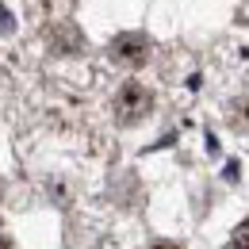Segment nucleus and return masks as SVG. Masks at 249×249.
<instances>
[{
	"label": "nucleus",
	"mask_w": 249,
	"mask_h": 249,
	"mask_svg": "<svg viewBox=\"0 0 249 249\" xmlns=\"http://www.w3.org/2000/svg\"><path fill=\"white\" fill-rule=\"evenodd\" d=\"M154 249H180V246H173V242H157Z\"/></svg>",
	"instance_id": "nucleus-5"
},
{
	"label": "nucleus",
	"mask_w": 249,
	"mask_h": 249,
	"mask_svg": "<svg viewBox=\"0 0 249 249\" xmlns=\"http://www.w3.org/2000/svg\"><path fill=\"white\" fill-rule=\"evenodd\" d=\"M111 58L119 65H126V69H138V65L150 58V38L138 35V31H126L119 38H111Z\"/></svg>",
	"instance_id": "nucleus-2"
},
{
	"label": "nucleus",
	"mask_w": 249,
	"mask_h": 249,
	"mask_svg": "<svg viewBox=\"0 0 249 249\" xmlns=\"http://www.w3.org/2000/svg\"><path fill=\"white\" fill-rule=\"evenodd\" d=\"M150 111H154L150 89L138 85V81H126L123 89H119V96H115V119H119L123 126H130V123H142Z\"/></svg>",
	"instance_id": "nucleus-1"
},
{
	"label": "nucleus",
	"mask_w": 249,
	"mask_h": 249,
	"mask_svg": "<svg viewBox=\"0 0 249 249\" xmlns=\"http://www.w3.org/2000/svg\"><path fill=\"white\" fill-rule=\"evenodd\" d=\"M234 249H249V218L234 230Z\"/></svg>",
	"instance_id": "nucleus-4"
},
{
	"label": "nucleus",
	"mask_w": 249,
	"mask_h": 249,
	"mask_svg": "<svg viewBox=\"0 0 249 249\" xmlns=\"http://www.w3.org/2000/svg\"><path fill=\"white\" fill-rule=\"evenodd\" d=\"M0 199H4V184H0Z\"/></svg>",
	"instance_id": "nucleus-7"
},
{
	"label": "nucleus",
	"mask_w": 249,
	"mask_h": 249,
	"mask_svg": "<svg viewBox=\"0 0 249 249\" xmlns=\"http://www.w3.org/2000/svg\"><path fill=\"white\" fill-rule=\"evenodd\" d=\"M230 123L249 130V104H234V107H230Z\"/></svg>",
	"instance_id": "nucleus-3"
},
{
	"label": "nucleus",
	"mask_w": 249,
	"mask_h": 249,
	"mask_svg": "<svg viewBox=\"0 0 249 249\" xmlns=\"http://www.w3.org/2000/svg\"><path fill=\"white\" fill-rule=\"evenodd\" d=\"M0 249H12V242H8V238H4V234H0Z\"/></svg>",
	"instance_id": "nucleus-6"
}]
</instances>
